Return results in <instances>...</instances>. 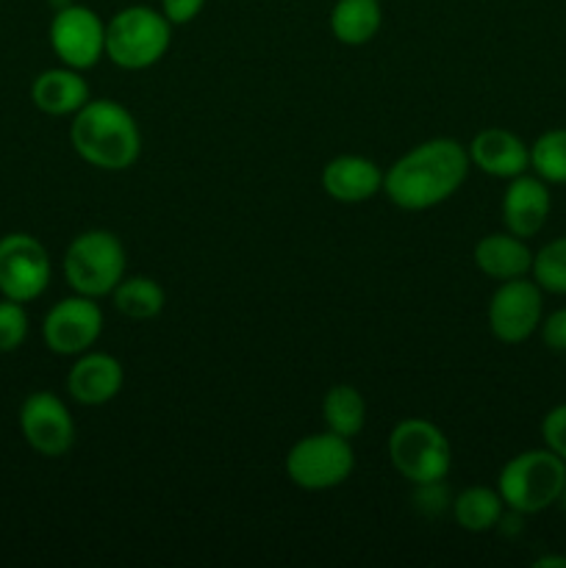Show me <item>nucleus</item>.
Masks as SVG:
<instances>
[{"mask_svg": "<svg viewBox=\"0 0 566 568\" xmlns=\"http://www.w3.org/2000/svg\"><path fill=\"white\" fill-rule=\"evenodd\" d=\"M566 483V460L544 449H525L499 469L497 491L505 508L519 516L542 514L558 505Z\"/></svg>", "mask_w": 566, "mask_h": 568, "instance_id": "39448f33", "label": "nucleus"}, {"mask_svg": "<svg viewBox=\"0 0 566 568\" xmlns=\"http://www.w3.org/2000/svg\"><path fill=\"white\" fill-rule=\"evenodd\" d=\"M61 270H64L67 286L75 294L92 300L111 297L128 270L125 244L117 233L103 231V227L83 231L67 244Z\"/></svg>", "mask_w": 566, "mask_h": 568, "instance_id": "20e7f679", "label": "nucleus"}, {"mask_svg": "<svg viewBox=\"0 0 566 568\" xmlns=\"http://www.w3.org/2000/svg\"><path fill=\"white\" fill-rule=\"evenodd\" d=\"M53 277L50 253L31 233L0 236V297L33 303L42 297Z\"/></svg>", "mask_w": 566, "mask_h": 568, "instance_id": "6e6552de", "label": "nucleus"}, {"mask_svg": "<svg viewBox=\"0 0 566 568\" xmlns=\"http://www.w3.org/2000/svg\"><path fill=\"white\" fill-rule=\"evenodd\" d=\"M322 422H325V427L331 433L353 442L355 436H361V430L366 425L364 394L355 386H350V383L331 386L325 392V397H322Z\"/></svg>", "mask_w": 566, "mask_h": 568, "instance_id": "4be33fe9", "label": "nucleus"}, {"mask_svg": "<svg viewBox=\"0 0 566 568\" xmlns=\"http://www.w3.org/2000/svg\"><path fill=\"white\" fill-rule=\"evenodd\" d=\"M331 33L347 48H361L377 37L383 26L381 0H336L327 14Z\"/></svg>", "mask_w": 566, "mask_h": 568, "instance_id": "6ab92c4d", "label": "nucleus"}, {"mask_svg": "<svg viewBox=\"0 0 566 568\" xmlns=\"http://www.w3.org/2000/svg\"><path fill=\"white\" fill-rule=\"evenodd\" d=\"M488 331L503 344H522L538 331L544 320V292L527 277L503 281L488 300Z\"/></svg>", "mask_w": 566, "mask_h": 568, "instance_id": "9d476101", "label": "nucleus"}, {"mask_svg": "<svg viewBox=\"0 0 566 568\" xmlns=\"http://www.w3.org/2000/svg\"><path fill=\"white\" fill-rule=\"evenodd\" d=\"M31 320H28L26 303L0 297V353H17L26 344Z\"/></svg>", "mask_w": 566, "mask_h": 568, "instance_id": "393cba45", "label": "nucleus"}, {"mask_svg": "<svg viewBox=\"0 0 566 568\" xmlns=\"http://www.w3.org/2000/svg\"><path fill=\"white\" fill-rule=\"evenodd\" d=\"M388 460L411 486L442 483L453 469V447L438 425L427 419H403L388 433Z\"/></svg>", "mask_w": 566, "mask_h": 568, "instance_id": "423d86ee", "label": "nucleus"}, {"mask_svg": "<svg viewBox=\"0 0 566 568\" xmlns=\"http://www.w3.org/2000/svg\"><path fill=\"white\" fill-rule=\"evenodd\" d=\"M283 466L289 480L303 491H331L350 480L355 469V453L350 438L322 430L294 442Z\"/></svg>", "mask_w": 566, "mask_h": 568, "instance_id": "0eeeda50", "label": "nucleus"}, {"mask_svg": "<svg viewBox=\"0 0 566 568\" xmlns=\"http://www.w3.org/2000/svg\"><path fill=\"white\" fill-rule=\"evenodd\" d=\"M530 277L542 292L566 294V236L553 239L538 253H533Z\"/></svg>", "mask_w": 566, "mask_h": 568, "instance_id": "b1692460", "label": "nucleus"}, {"mask_svg": "<svg viewBox=\"0 0 566 568\" xmlns=\"http://www.w3.org/2000/svg\"><path fill=\"white\" fill-rule=\"evenodd\" d=\"M536 568H566V558L564 555H544V558L533 560Z\"/></svg>", "mask_w": 566, "mask_h": 568, "instance_id": "c85d7f7f", "label": "nucleus"}, {"mask_svg": "<svg viewBox=\"0 0 566 568\" xmlns=\"http://www.w3.org/2000/svg\"><path fill=\"white\" fill-rule=\"evenodd\" d=\"M530 170L542 181L566 186V128L544 131L530 144Z\"/></svg>", "mask_w": 566, "mask_h": 568, "instance_id": "5701e85b", "label": "nucleus"}, {"mask_svg": "<svg viewBox=\"0 0 566 568\" xmlns=\"http://www.w3.org/2000/svg\"><path fill=\"white\" fill-rule=\"evenodd\" d=\"M48 39L55 59L72 70H92L105 55V22L89 6L70 3L55 9Z\"/></svg>", "mask_w": 566, "mask_h": 568, "instance_id": "1a4fd4ad", "label": "nucleus"}, {"mask_svg": "<svg viewBox=\"0 0 566 568\" xmlns=\"http://www.w3.org/2000/svg\"><path fill=\"white\" fill-rule=\"evenodd\" d=\"M469 164L486 172L488 178L511 181L530 170V144L522 142L514 131L505 128H483L466 144Z\"/></svg>", "mask_w": 566, "mask_h": 568, "instance_id": "2eb2a0df", "label": "nucleus"}, {"mask_svg": "<svg viewBox=\"0 0 566 568\" xmlns=\"http://www.w3.org/2000/svg\"><path fill=\"white\" fill-rule=\"evenodd\" d=\"M89 100V83L72 67H50L31 81V103L48 116L78 114Z\"/></svg>", "mask_w": 566, "mask_h": 568, "instance_id": "f3484780", "label": "nucleus"}, {"mask_svg": "<svg viewBox=\"0 0 566 568\" xmlns=\"http://www.w3.org/2000/svg\"><path fill=\"white\" fill-rule=\"evenodd\" d=\"M558 503H560V508H564V510H566V483H564V491H560Z\"/></svg>", "mask_w": 566, "mask_h": 568, "instance_id": "c756f323", "label": "nucleus"}, {"mask_svg": "<svg viewBox=\"0 0 566 568\" xmlns=\"http://www.w3.org/2000/svg\"><path fill=\"white\" fill-rule=\"evenodd\" d=\"M125 386V369L120 361L109 353L87 349L75 358V364L67 372V392L78 405L98 408L111 403Z\"/></svg>", "mask_w": 566, "mask_h": 568, "instance_id": "4468645a", "label": "nucleus"}, {"mask_svg": "<svg viewBox=\"0 0 566 568\" xmlns=\"http://www.w3.org/2000/svg\"><path fill=\"white\" fill-rule=\"evenodd\" d=\"M538 331H542V342L553 353H566V308H558L549 316H544Z\"/></svg>", "mask_w": 566, "mask_h": 568, "instance_id": "bb28decb", "label": "nucleus"}, {"mask_svg": "<svg viewBox=\"0 0 566 568\" xmlns=\"http://www.w3.org/2000/svg\"><path fill=\"white\" fill-rule=\"evenodd\" d=\"M172 44V22L161 9L125 6L105 22V59L120 70H148L159 64Z\"/></svg>", "mask_w": 566, "mask_h": 568, "instance_id": "7ed1b4c3", "label": "nucleus"}, {"mask_svg": "<svg viewBox=\"0 0 566 568\" xmlns=\"http://www.w3.org/2000/svg\"><path fill=\"white\" fill-rule=\"evenodd\" d=\"M70 144L83 164L105 172L131 170L142 155V131L131 111L109 98L89 100L72 114Z\"/></svg>", "mask_w": 566, "mask_h": 568, "instance_id": "f03ea898", "label": "nucleus"}, {"mask_svg": "<svg viewBox=\"0 0 566 568\" xmlns=\"http://www.w3.org/2000/svg\"><path fill=\"white\" fill-rule=\"evenodd\" d=\"M103 333V311L98 300L72 294L59 300L42 320L44 347L61 358H78L92 349Z\"/></svg>", "mask_w": 566, "mask_h": 568, "instance_id": "f8f14e48", "label": "nucleus"}, {"mask_svg": "<svg viewBox=\"0 0 566 568\" xmlns=\"http://www.w3.org/2000/svg\"><path fill=\"white\" fill-rule=\"evenodd\" d=\"M117 314L133 322H150L164 311L166 294L159 281L148 275H125L111 292Z\"/></svg>", "mask_w": 566, "mask_h": 568, "instance_id": "412c9836", "label": "nucleus"}, {"mask_svg": "<svg viewBox=\"0 0 566 568\" xmlns=\"http://www.w3.org/2000/svg\"><path fill=\"white\" fill-rule=\"evenodd\" d=\"M499 209H503L505 231L519 239L538 236L553 211L547 181H542L538 175H527V172L511 178Z\"/></svg>", "mask_w": 566, "mask_h": 568, "instance_id": "ddd939ff", "label": "nucleus"}, {"mask_svg": "<svg viewBox=\"0 0 566 568\" xmlns=\"http://www.w3.org/2000/svg\"><path fill=\"white\" fill-rule=\"evenodd\" d=\"M472 261L477 270L492 281H514V277H527L533 266V250L527 247V239L514 236V233H488L472 250Z\"/></svg>", "mask_w": 566, "mask_h": 568, "instance_id": "a211bd4d", "label": "nucleus"}, {"mask_svg": "<svg viewBox=\"0 0 566 568\" xmlns=\"http://www.w3.org/2000/svg\"><path fill=\"white\" fill-rule=\"evenodd\" d=\"M449 510H453L455 525L466 532L497 530L503 516L508 514V508H505L497 488H488V486L464 488V491L453 499Z\"/></svg>", "mask_w": 566, "mask_h": 568, "instance_id": "aec40b11", "label": "nucleus"}, {"mask_svg": "<svg viewBox=\"0 0 566 568\" xmlns=\"http://www.w3.org/2000/svg\"><path fill=\"white\" fill-rule=\"evenodd\" d=\"M20 433L28 447L42 458H64L75 447V419L64 399L53 392H33L22 399Z\"/></svg>", "mask_w": 566, "mask_h": 568, "instance_id": "9b49d317", "label": "nucleus"}, {"mask_svg": "<svg viewBox=\"0 0 566 568\" xmlns=\"http://www.w3.org/2000/svg\"><path fill=\"white\" fill-rule=\"evenodd\" d=\"M469 170V153L458 139H427L383 172V194L403 211L436 209L464 186Z\"/></svg>", "mask_w": 566, "mask_h": 568, "instance_id": "f257e3e1", "label": "nucleus"}, {"mask_svg": "<svg viewBox=\"0 0 566 568\" xmlns=\"http://www.w3.org/2000/svg\"><path fill=\"white\" fill-rule=\"evenodd\" d=\"M205 0H161V14L175 26H189L200 17Z\"/></svg>", "mask_w": 566, "mask_h": 568, "instance_id": "cd10ccee", "label": "nucleus"}, {"mask_svg": "<svg viewBox=\"0 0 566 568\" xmlns=\"http://www.w3.org/2000/svg\"><path fill=\"white\" fill-rule=\"evenodd\" d=\"M322 192L344 205H358L383 192V170L366 155L344 153L322 166Z\"/></svg>", "mask_w": 566, "mask_h": 568, "instance_id": "dca6fc26", "label": "nucleus"}, {"mask_svg": "<svg viewBox=\"0 0 566 568\" xmlns=\"http://www.w3.org/2000/svg\"><path fill=\"white\" fill-rule=\"evenodd\" d=\"M542 438H544V447L549 453L558 455L560 460H566V403L555 405L544 414L542 419Z\"/></svg>", "mask_w": 566, "mask_h": 568, "instance_id": "a878e982", "label": "nucleus"}]
</instances>
